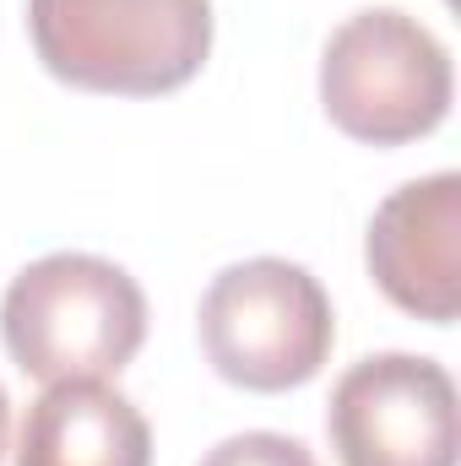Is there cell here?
I'll return each mask as SVG.
<instances>
[{"mask_svg": "<svg viewBox=\"0 0 461 466\" xmlns=\"http://www.w3.org/2000/svg\"><path fill=\"white\" fill-rule=\"evenodd\" d=\"M0 337L11 363L44 385L109 380L147 342V299L104 255H44L11 277Z\"/></svg>", "mask_w": 461, "mask_h": 466, "instance_id": "2", "label": "cell"}, {"mask_svg": "<svg viewBox=\"0 0 461 466\" xmlns=\"http://www.w3.org/2000/svg\"><path fill=\"white\" fill-rule=\"evenodd\" d=\"M16 466H152V429L109 380H60L27 407Z\"/></svg>", "mask_w": 461, "mask_h": 466, "instance_id": "7", "label": "cell"}, {"mask_svg": "<svg viewBox=\"0 0 461 466\" xmlns=\"http://www.w3.org/2000/svg\"><path fill=\"white\" fill-rule=\"evenodd\" d=\"M201 466H315V456L288 440V434H266V429H250V434H233L218 451H207Z\"/></svg>", "mask_w": 461, "mask_h": 466, "instance_id": "8", "label": "cell"}, {"mask_svg": "<svg viewBox=\"0 0 461 466\" xmlns=\"http://www.w3.org/2000/svg\"><path fill=\"white\" fill-rule=\"evenodd\" d=\"M326 434L343 466H456V385L435 358L374 352L337 380Z\"/></svg>", "mask_w": 461, "mask_h": 466, "instance_id": "5", "label": "cell"}, {"mask_svg": "<svg viewBox=\"0 0 461 466\" xmlns=\"http://www.w3.org/2000/svg\"><path fill=\"white\" fill-rule=\"evenodd\" d=\"M5 451H11V396L0 385V461H5Z\"/></svg>", "mask_w": 461, "mask_h": 466, "instance_id": "9", "label": "cell"}, {"mask_svg": "<svg viewBox=\"0 0 461 466\" xmlns=\"http://www.w3.org/2000/svg\"><path fill=\"white\" fill-rule=\"evenodd\" d=\"M44 71L82 93L158 98L212 55V0H27Z\"/></svg>", "mask_w": 461, "mask_h": 466, "instance_id": "1", "label": "cell"}, {"mask_svg": "<svg viewBox=\"0 0 461 466\" xmlns=\"http://www.w3.org/2000/svg\"><path fill=\"white\" fill-rule=\"evenodd\" d=\"M451 49L407 11L347 16L321 55L326 119L364 147H407L451 115Z\"/></svg>", "mask_w": 461, "mask_h": 466, "instance_id": "4", "label": "cell"}, {"mask_svg": "<svg viewBox=\"0 0 461 466\" xmlns=\"http://www.w3.org/2000/svg\"><path fill=\"white\" fill-rule=\"evenodd\" d=\"M337 342V315L326 288L277 255L239 260L201 293V348L207 363L255 396L299 390L321 374Z\"/></svg>", "mask_w": 461, "mask_h": 466, "instance_id": "3", "label": "cell"}, {"mask_svg": "<svg viewBox=\"0 0 461 466\" xmlns=\"http://www.w3.org/2000/svg\"><path fill=\"white\" fill-rule=\"evenodd\" d=\"M374 288L413 320L451 326L461 309V174H429L391 190L364 238Z\"/></svg>", "mask_w": 461, "mask_h": 466, "instance_id": "6", "label": "cell"}]
</instances>
